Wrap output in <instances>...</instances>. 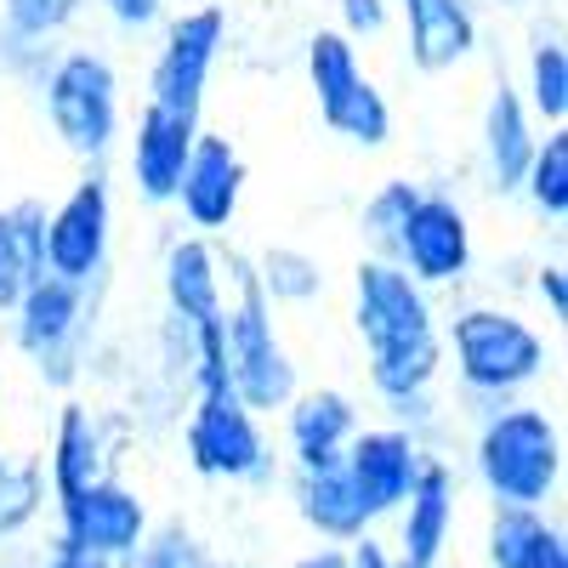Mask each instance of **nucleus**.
<instances>
[{"mask_svg": "<svg viewBox=\"0 0 568 568\" xmlns=\"http://www.w3.org/2000/svg\"><path fill=\"white\" fill-rule=\"evenodd\" d=\"M353 329L364 342L369 393L393 409L398 426L420 433L438 415L444 375V313L426 284H415L393 256H358L353 267Z\"/></svg>", "mask_w": 568, "mask_h": 568, "instance_id": "1", "label": "nucleus"}, {"mask_svg": "<svg viewBox=\"0 0 568 568\" xmlns=\"http://www.w3.org/2000/svg\"><path fill=\"white\" fill-rule=\"evenodd\" d=\"M444 364H455V387L489 409L506 398H529V387L546 382L551 342L500 302H460L444 318Z\"/></svg>", "mask_w": 568, "mask_h": 568, "instance_id": "2", "label": "nucleus"}, {"mask_svg": "<svg viewBox=\"0 0 568 568\" xmlns=\"http://www.w3.org/2000/svg\"><path fill=\"white\" fill-rule=\"evenodd\" d=\"M216 251H222V364H227V382L245 398V409L273 415L302 387L296 358L278 336L273 302L256 284V262L233 245H216Z\"/></svg>", "mask_w": 568, "mask_h": 568, "instance_id": "3", "label": "nucleus"}, {"mask_svg": "<svg viewBox=\"0 0 568 568\" xmlns=\"http://www.w3.org/2000/svg\"><path fill=\"white\" fill-rule=\"evenodd\" d=\"M471 471L495 506L546 511L562 489V426L529 398L489 404L471 433Z\"/></svg>", "mask_w": 568, "mask_h": 568, "instance_id": "4", "label": "nucleus"}, {"mask_svg": "<svg viewBox=\"0 0 568 568\" xmlns=\"http://www.w3.org/2000/svg\"><path fill=\"white\" fill-rule=\"evenodd\" d=\"M40 109L63 149L85 165H103L125 131L120 109V69L98 45H58V58L40 74Z\"/></svg>", "mask_w": 568, "mask_h": 568, "instance_id": "5", "label": "nucleus"}, {"mask_svg": "<svg viewBox=\"0 0 568 568\" xmlns=\"http://www.w3.org/2000/svg\"><path fill=\"white\" fill-rule=\"evenodd\" d=\"M7 324L12 347L40 369L45 387H74L91 353V329H98V284L40 273L7 313Z\"/></svg>", "mask_w": 568, "mask_h": 568, "instance_id": "6", "label": "nucleus"}, {"mask_svg": "<svg viewBox=\"0 0 568 568\" xmlns=\"http://www.w3.org/2000/svg\"><path fill=\"white\" fill-rule=\"evenodd\" d=\"M187 393H194L187 420H182L187 466L211 484H267L273 478V444L262 433V415L245 409L233 382H200Z\"/></svg>", "mask_w": 568, "mask_h": 568, "instance_id": "7", "label": "nucleus"}, {"mask_svg": "<svg viewBox=\"0 0 568 568\" xmlns=\"http://www.w3.org/2000/svg\"><path fill=\"white\" fill-rule=\"evenodd\" d=\"M307 91L318 103V120L336 131L353 149H387L393 142V103L387 91L369 80L358 40H347L342 29H313L307 34Z\"/></svg>", "mask_w": 568, "mask_h": 568, "instance_id": "8", "label": "nucleus"}, {"mask_svg": "<svg viewBox=\"0 0 568 568\" xmlns=\"http://www.w3.org/2000/svg\"><path fill=\"white\" fill-rule=\"evenodd\" d=\"M387 256L415 284H426V291H455V284L471 278L478 233H471V216H466V205L449 194V187H420V200L409 205L404 227L393 233Z\"/></svg>", "mask_w": 568, "mask_h": 568, "instance_id": "9", "label": "nucleus"}, {"mask_svg": "<svg viewBox=\"0 0 568 568\" xmlns=\"http://www.w3.org/2000/svg\"><path fill=\"white\" fill-rule=\"evenodd\" d=\"M114 256V182L103 165H85V176L45 211V273L74 284H103Z\"/></svg>", "mask_w": 568, "mask_h": 568, "instance_id": "10", "label": "nucleus"}, {"mask_svg": "<svg viewBox=\"0 0 568 568\" xmlns=\"http://www.w3.org/2000/svg\"><path fill=\"white\" fill-rule=\"evenodd\" d=\"M222 52H227V7L205 0V7H187V12L165 18L160 52L149 69V103L176 109V114H200Z\"/></svg>", "mask_w": 568, "mask_h": 568, "instance_id": "11", "label": "nucleus"}, {"mask_svg": "<svg viewBox=\"0 0 568 568\" xmlns=\"http://www.w3.org/2000/svg\"><path fill=\"white\" fill-rule=\"evenodd\" d=\"M245 182H251V165L245 154L233 149V136L222 131H205L194 136L187 149V165H182V182H176V216L187 233H205V240H222V233L240 222V205H245Z\"/></svg>", "mask_w": 568, "mask_h": 568, "instance_id": "12", "label": "nucleus"}, {"mask_svg": "<svg viewBox=\"0 0 568 568\" xmlns=\"http://www.w3.org/2000/svg\"><path fill=\"white\" fill-rule=\"evenodd\" d=\"M149 529H154V517L142 506V495L131 484L109 478V471L98 484H85L80 495L58 500V540H69L80 551H98L109 562H131L136 546L149 540Z\"/></svg>", "mask_w": 568, "mask_h": 568, "instance_id": "13", "label": "nucleus"}, {"mask_svg": "<svg viewBox=\"0 0 568 568\" xmlns=\"http://www.w3.org/2000/svg\"><path fill=\"white\" fill-rule=\"evenodd\" d=\"M420 438L409 433V426H358V433L347 438L342 449V466H347V478L358 489V500L369 506V517L382 524V517H398V506L409 500L415 478H420Z\"/></svg>", "mask_w": 568, "mask_h": 568, "instance_id": "14", "label": "nucleus"}, {"mask_svg": "<svg viewBox=\"0 0 568 568\" xmlns=\"http://www.w3.org/2000/svg\"><path fill=\"white\" fill-rule=\"evenodd\" d=\"M393 18L404 23V58L415 74H455L484 45L478 0H393Z\"/></svg>", "mask_w": 568, "mask_h": 568, "instance_id": "15", "label": "nucleus"}, {"mask_svg": "<svg viewBox=\"0 0 568 568\" xmlns=\"http://www.w3.org/2000/svg\"><path fill=\"white\" fill-rule=\"evenodd\" d=\"M200 136V114H176L160 103H142L131 136H125V171H131V194L142 205H171L176 182L187 165V149Z\"/></svg>", "mask_w": 568, "mask_h": 568, "instance_id": "16", "label": "nucleus"}, {"mask_svg": "<svg viewBox=\"0 0 568 568\" xmlns=\"http://www.w3.org/2000/svg\"><path fill=\"white\" fill-rule=\"evenodd\" d=\"M540 120L529 114L524 91L511 80H495L489 85V103H484V120H478V160H484V187L489 194H517V182H524V165L540 142Z\"/></svg>", "mask_w": 568, "mask_h": 568, "instance_id": "17", "label": "nucleus"}, {"mask_svg": "<svg viewBox=\"0 0 568 568\" xmlns=\"http://www.w3.org/2000/svg\"><path fill=\"white\" fill-rule=\"evenodd\" d=\"M455 500H460V489H455L449 460L426 455L409 500L398 506V551L393 557L404 568H438L444 562L449 535H455Z\"/></svg>", "mask_w": 568, "mask_h": 568, "instance_id": "18", "label": "nucleus"}, {"mask_svg": "<svg viewBox=\"0 0 568 568\" xmlns=\"http://www.w3.org/2000/svg\"><path fill=\"white\" fill-rule=\"evenodd\" d=\"M358 426H364L358 404L342 387H296L291 404H284V444H291L296 471L336 466Z\"/></svg>", "mask_w": 568, "mask_h": 568, "instance_id": "19", "label": "nucleus"}, {"mask_svg": "<svg viewBox=\"0 0 568 568\" xmlns=\"http://www.w3.org/2000/svg\"><path fill=\"white\" fill-rule=\"evenodd\" d=\"M160 296L165 313L182 324L222 318V251L205 233H176L160 251Z\"/></svg>", "mask_w": 568, "mask_h": 568, "instance_id": "20", "label": "nucleus"}, {"mask_svg": "<svg viewBox=\"0 0 568 568\" xmlns=\"http://www.w3.org/2000/svg\"><path fill=\"white\" fill-rule=\"evenodd\" d=\"M109 471V426L91 404H63L58 426H52V449H45V489H52V506L80 495L85 484H98Z\"/></svg>", "mask_w": 568, "mask_h": 568, "instance_id": "21", "label": "nucleus"}, {"mask_svg": "<svg viewBox=\"0 0 568 568\" xmlns=\"http://www.w3.org/2000/svg\"><path fill=\"white\" fill-rule=\"evenodd\" d=\"M296 517L324 540V546H353L358 535L375 529L369 506L358 500L347 466H313V471H296Z\"/></svg>", "mask_w": 568, "mask_h": 568, "instance_id": "22", "label": "nucleus"}, {"mask_svg": "<svg viewBox=\"0 0 568 568\" xmlns=\"http://www.w3.org/2000/svg\"><path fill=\"white\" fill-rule=\"evenodd\" d=\"M40 273H45V205L40 200L0 205V324Z\"/></svg>", "mask_w": 568, "mask_h": 568, "instance_id": "23", "label": "nucleus"}, {"mask_svg": "<svg viewBox=\"0 0 568 568\" xmlns=\"http://www.w3.org/2000/svg\"><path fill=\"white\" fill-rule=\"evenodd\" d=\"M489 562L495 568H568V540L535 506H495Z\"/></svg>", "mask_w": 568, "mask_h": 568, "instance_id": "24", "label": "nucleus"}, {"mask_svg": "<svg viewBox=\"0 0 568 568\" xmlns=\"http://www.w3.org/2000/svg\"><path fill=\"white\" fill-rule=\"evenodd\" d=\"M524 103L540 125H568V45L557 29H535L524 52Z\"/></svg>", "mask_w": 568, "mask_h": 568, "instance_id": "25", "label": "nucleus"}, {"mask_svg": "<svg viewBox=\"0 0 568 568\" xmlns=\"http://www.w3.org/2000/svg\"><path fill=\"white\" fill-rule=\"evenodd\" d=\"M517 194H524V205L535 211V222H546V227L568 222V125H546L540 131Z\"/></svg>", "mask_w": 568, "mask_h": 568, "instance_id": "26", "label": "nucleus"}, {"mask_svg": "<svg viewBox=\"0 0 568 568\" xmlns=\"http://www.w3.org/2000/svg\"><path fill=\"white\" fill-rule=\"evenodd\" d=\"M45 506H52V489H45V466L29 455H7L0 449V546L23 540Z\"/></svg>", "mask_w": 568, "mask_h": 568, "instance_id": "27", "label": "nucleus"}, {"mask_svg": "<svg viewBox=\"0 0 568 568\" xmlns=\"http://www.w3.org/2000/svg\"><path fill=\"white\" fill-rule=\"evenodd\" d=\"M256 262V284L273 307H307L324 296V262L302 245H267L251 256Z\"/></svg>", "mask_w": 568, "mask_h": 568, "instance_id": "28", "label": "nucleus"}, {"mask_svg": "<svg viewBox=\"0 0 568 568\" xmlns=\"http://www.w3.org/2000/svg\"><path fill=\"white\" fill-rule=\"evenodd\" d=\"M85 7L91 0H0V29L34 45H58L85 18Z\"/></svg>", "mask_w": 568, "mask_h": 568, "instance_id": "29", "label": "nucleus"}, {"mask_svg": "<svg viewBox=\"0 0 568 568\" xmlns=\"http://www.w3.org/2000/svg\"><path fill=\"white\" fill-rule=\"evenodd\" d=\"M420 187H426V182H415V176H387V182H375V194H369L364 211H358V233L369 240L375 256L393 251V233L404 227L409 205L420 200Z\"/></svg>", "mask_w": 568, "mask_h": 568, "instance_id": "30", "label": "nucleus"}, {"mask_svg": "<svg viewBox=\"0 0 568 568\" xmlns=\"http://www.w3.org/2000/svg\"><path fill=\"white\" fill-rule=\"evenodd\" d=\"M120 568H222V562H216V551L194 529L160 524V529H149V540L136 546V557L120 562Z\"/></svg>", "mask_w": 568, "mask_h": 568, "instance_id": "31", "label": "nucleus"}, {"mask_svg": "<svg viewBox=\"0 0 568 568\" xmlns=\"http://www.w3.org/2000/svg\"><path fill=\"white\" fill-rule=\"evenodd\" d=\"M52 58H58V45H34V40H18V34L0 29V74H7V80H18V85L34 91Z\"/></svg>", "mask_w": 568, "mask_h": 568, "instance_id": "32", "label": "nucleus"}, {"mask_svg": "<svg viewBox=\"0 0 568 568\" xmlns=\"http://www.w3.org/2000/svg\"><path fill=\"white\" fill-rule=\"evenodd\" d=\"M336 12H342V34L347 40H382L393 29V0H336Z\"/></svg>", "mask_w": 568, "mask_h": 568, "instance_id": "33", "label": "nucleus"}, {"mask_svg": "<svg viewBox=\"0 0 568 568\" xmlns=\"http://www.w3.org/2000/svg\"><path fill=\"white\" fill-rule=\"evenodd\" d=\"M98 7H103L109 23L125 29V34H142V29H160V23H165V0H98Z\"/></svg>", "mask_w": 568, "mask_h": 568, "instance_id": "34", "label": "nucleus"}, {"mask_svg": "<svg viewBox=\"0 0 568 568\" xmlns=\"http://www.w3.org/2000/svg\"><path fill=\"white\" fill-rule=\"evenodd\" d=\"M529 284H535V302L546 307V318H568V267H562V256L540 262Z\"/></svg>", "mask_w": 568, "mask_h": 568, "instance_id": "35", "label": "nucleus"}, {"mask_svg": "<svg viewBox=\"0 0 568 568\" xmlns=\"http://www.w3.org/2000/svg\"><path fill=\"white\" fill-rule=\"evenodd\" d=\"M40 568H120V562H109V557H98V551H80V546H69V540H52V551H45Z\"/></svg>", "mask_w": 568, "mask_h": 568, "instance_id": "36", "label": "nucleus"}, {"mask_svg": "<svg viewBox=\"0 0 568 568\" xmlns=\"http://www.w3.org/2000/svg\"><path fill=\"white\" fill-rule=\"evenodd\" d=\"M347 557H353V568H404L382 540H375V535H358L353 546H347Z\"/></svg>", "mask_w": 568, "mask_h": 568, "instance_id": "37", "label": "nucleus"}, {"mask_svg": "<svg viewBox=\"0 0 568 568\" xmlns=\"http://www.w3.org/2000/svg\"><path fill=\"white\" fill-rule=\"evenodd\" d=\"M291 568H353V557H347V546H318V551L296 557Z\"/></svg>", "mask_w": 568, "mask_h": 568, "instance_id": "38", "label": "nucleus"}, {"mask_svg": "<svg viewBox=\"0 0 568 568\" xmlns=\"http://www.w3.org/2000/svg\"><path fill=\"white\" fill-rule=\"evenodd\" d=\"M495 7H500V12H517V7H529V0H495Z\"/></svg>", "mask_w": 568, "mask_h": 568, "instance_id": "39", "label": "nucleus"}, {"mask_svg": "<svg viewBox=\"0 0 568 568\" xmlns=\"http://www.w3.org/2000/svg\"><path fill=\"white\" fill-rule=\"evenodd\" d=\"M34 568H40V562H34Z\"/></svg>", "mask_w": 568, "mask_h": 568, "instance_id": "40", "label": "nucleus"}]
</instances>
